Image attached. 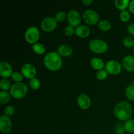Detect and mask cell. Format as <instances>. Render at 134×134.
Wrapping results in <instances>:
<instances>
[{"instance_id": "74e56055", "label": "cell", "mask_w": 134, "mask_h": 134, "mask_svg": "<svg viewBox=\"0 0 134 134\" xmlns=\"http://www.w3.org/2000/svg\"><path fill=\"white\" fill-rule=\"evenodd\" d=\"M133 134H134V133H133Z\"/></svg>"}, {"instance_id": "9c48e42d", "label": "cell", "mask_w": 134, "mask_h": 134, "mask_svg": "<svg viewBox=\"0 0 134 134\" xmlns=\"http://www.w3.org/2000/svg\"><path fill=\"white\" fill-rule=\"evenodd\" d=\"M82 16L76 10H71L67 14V20L68 24L73 27H77L81 25Z\"/></svg>"}, {"instance_id": "4fadbf2b", "label": "cell", "mask_w": 134, "mask_h": 134, "mask_svg": "<svg viewBox=\"0 0 134 134\" xmlns=\"http://www.w3.org/2000/svg\"><path fill=\"white\" fill-rule=\"evenodd\" d=\"M77 105L81 109L83 110H86L89 109L91 106V99L86 94H81L77 98Z\"/></svg>"}, {"instance_id": "ffe728a7", "label": "cell", "mask_w": 134, "mask_h": 134, "mask_svg": "<svg viewBox=\"0 0 134 134\" xmlns=\"http://www.w3.org/2000/svg\"><path fill=\"white\" fill-rule=\"evenodd\" d=\"M98 27L101 31H108L111 28V24L107 20H102L98 22Z\"/></svg>"}, {"instance_id": "d4e9b609", "label": "cell", "mask_w": 134, "mask_h": 134, "mask_svg": "<svg viewBox=\"0 0 134 134\" xmlns=\"http://www.w3.org/2000/svg\"><path fill=\"white\" fill-rule=\"evenodd\" d=\"M29 86L32 90H37L41 87V82L39 79L34 77L29 81Z\"/></svg>"}, {"instance_id": "8fae6325", "label": "cell", "mask_w": 134, "mask_h": 134, "mask_svg": "<svg viewBox=\"0 0 134 134\" xmlns=\"http://www.w3.org/2000/svg\"><path fill=\"white\" fill-rule=\"evenodd\" d=\"M13 123L9 117L1 115L0 116V131L3 133H9L11 132Z\"/></svg>"}, {"instance_id": "83f0119b", "label": "cell", "mask_w": 134, "mask_h": 134, "mask_svg": "<svg viewBox=\"0 0 134 134\" xmlns=\"http://www.w3.org/2000/svg\"><path fill=\"white\" fill-rule=\"evenodd\" d=\"M119 16H120V20L123 22H128V21H130L131 18L130 13L127 10L120 11Z\"/></svg>"}, {"instance_id": "836d02e7", "label": "cell", "mask_w": 134, "mask_h": 134, "mask_svg": "<svg viewBox=\"0 0 134 134\" xmlns=\"http://www.w3.org/2000/svg\"><path fill=\"white\" fill-rule=\"evenodd\" d=\"M127 30H128V33H129L131 35L134 36V22L133 23L130 24L128 25Z\"/></svg>"}, {"instance_id": "7402d4cb", "label": "cell", "mask_w": 134, "mask_h": 134, "mask_svg": "<svg viewBox=\"0 0 134 134\" xmlns=\"http://www.w3.org/2000/svg\"><path fill=\"white\" fill-rule=\"evenodd\" d=\"M126 97L131 102H134V85H128L125 90Z\"/></svg>"}, {"instance_id": "2e32d148", "label": "cell", "mask_w": 134, "mask_h": 134, "mask_svg": "<svg viewBox=\"0 0 134 134\" xmlns=\"http://www.w3.org/2000/svg\"><path fill=\"white\" fill-rule=\"evenodd\" d=\"M58 53L61 57L67 58L70 56L73 53V48L69 44H63L58 47Z\"/></svg>"}, {"instance_id": "4dcf8cb0", "label": "cell", "mask_w": 134, "mask_h": 134, "mask_svg": "<svg viewBox=\"0 0 134 134\" xmlns=\"http://www.w3.org/2000/svg\"><path fill=\"white\" fill-rule=\"evenodd\" d=\"M109 73H107V71L105 69H102V70L98 71L96 73V79L99 81H105L106 79L108 77Z\"/></svg>"}, {"instance_id": "d6a6232c", "label": "cell", "mask_w": 134, "mask_h": 134, "mask_svg": "<svg viewBox=\"0 0 134 134\" xmlns=\"http://www.w3.org/2000/svg\"><path fill=\"white\" fill-rule=\"evenodd\" d=\"M125 132L124 124L120 122H116L115 126V133L116 134H125Z\"/></svg>"}, {"instance_id": "5bb4252c", "label": "cell", "mask_w": 134, "mask_h": 134, "mask_svg": "<svg viewBox=\"0 0 134 134\" xmlns=\"http://www.w3.org/2000/svg\"><path fill=\"white\" fill-rule=\"evenodd\" d=\"M122 65L127 71H134V56L126 55L122 60Z\"/></svg>"}, {"instance_id": "5b68a950", "label": "cell", "mask_w": 134, "mask_h": 134, "mask_svg": "<svg viewBox=\"0 0 134 134\" xmlns=\"http://www.w3.org/2000/svg\"><path fill=\"white\" fill-rule=\"evenodd\" d=\"M40 37V31L38 27L31 26L27 27L24 33V39L27 43L34 44L37 43Z\"/></svg>"}, {"instance_id": "7c38bea8", "label": "cell", "mask_w": 134, "mask_h": 134, "mask_svg": "<svg viewBox=\"0 0 134 134\" xmlns=\"http://www.w3.org/2000/svg\"><path fill=\"white\" fill-rule=\"evenodd\" d=\"M13 68L11 65L6 61L1 62L0 64V75L3 79L11 77L13 74Z\"/></svg>"}, {"instance_id": "f546056e", "label": "cell", "mask_w": 134, "mask_h": 134, "mask_svg": "<svg viewBox=\"0 0 134 134\" xmlns=\"http://www.w3.org/2000/svg\"><path fill=\"white\" fill-rule=\"evenodd\" d=\"M11 79L15 82H21L23 81L24 76L21 72L13 71L11 75Z\"/></svg>"}, {"instance_id": "6da1fadb", "label": "cell", "mask_w": 134, "mask_h": 134, "mask_svg": "<svg viewBox=\"0 0 134 134\" xmlns=\"http://www.w3.org/2000/svg\"><path fill=\"white\" fill-rule=\"evenodd\" d=\"M133 109L129 102L122 101L119 102L114 107L113 113L115 117L120 121L126 122L132 119Z\"/></svg>"}, {"instance_id": "cb8c5ba5", "label": "cell", "mask_w": 134, "mask_h": 134, "mask_svg": "<svg viewBox=\"0 0 134 134\" xmlns=\"http://www.w3.org/2000/svg\"><path fill=\"white\" fill-rule=\"evenodd\" d=\"M12 85L11 82L8 79H2L0 81V88L3 91L10 90Z\"/></svg>"}, {"instance_id": "d590c367", "label": "cell", "mask_w": 134, "mask_h": 134, "mask_svg": "<svg viewBox=\"0 0 134 134\" xmlns=\"http://www.w3.org/2000/svg\"><path fill=\"white\" fill-rule=\"evenodd\" d=\"M94 1L92 0H82V3L84 4L86 6H88V5H91Z\"/></svg>"}, {"instance_id": "e0dca14e", "label": "cell", "mask_w": 134, "mask_h": 134, "mask_svg": "<svg viewBox=\"0 0 134 134\" xmlns=\"http://www.w3.org/2000/svg\"><path fill=\"white\" fill-rule=\"evenodd\" d=\"M90 65L92 68L95 70L100 71L103 69V68L105 66L104 62L102 59L96 57L93 58L91 60H90Z\"/></svg>"}, {"instance_id": "7a4b0ae2", "label": "cell", "mask_w": 134, "mask_h": 134, "mask_svg": "<svg viewBox=\"0 0 134 134\" xmlns=\"http://www.w3.org/2000/svg\"><path fill=\"white\" fill-rule=\"evenodd\" d=\"M43 64L48 70L51 71H57L62 67V58L58 52L51 51L44 56Z\"/></svg>"}, {"instance_id": "4316f807", "label": "cell", "mask_w": 134, "mask_h": 134, "mask_svg": "<svg viewBox=\"0 0 134 134\" xmlns=\"http://www.w3.org/2000/svg\"><path fill=\"white\" fill-rule=\"evenodd\" d=\"M54 18L57 21L58 23V22H60V23L64 22L65 20H67V14L63 10H60L56 13Z\"/></svg>"}, {"instance_id": "30bf717a", "label": "cell", "mask_w": 134, "mask_h": 134, "mask_svg": "<svg viewBox=\"0 0 134 134\" xmlns=\"http://www.w3.org/2000/svg\"><path fill=\"white\" fill-rule=\"evenodd\" d=\"M21 73L23 75L24 77L30 80L35 77L37 74V70L34 65L30 64V63H26V64L22 65V68H21Z\"/></svg>"}, {"instance_id": "9a60e30c", "label": "cell", "mask_w": 134, "mask_h": 134, "mask_svg": "<svg viewBox=\"0 0 134 134\" xmlns=\"http://www.w3.org/2000/svg\"><path fill=\"white\" fill-rule=\"evenodd\" d=\"M90 34V29L86 25H79L75 27V35L81 39L87 38Z\"/></svg>"}, {"instance_id": "d6986e66", "label": "cell", "mask_w": 134, "mask_h": 134, "mask_svg": "<svg viewBox=\"0 0 134 134\" xmlns=\"http://www.w3.org/2000/svg\"><path fill=\"white\" fill-rule=\"evenodd\" d=\"M31 48H32L33 51L36 54L38 55L44 54L46 52V47H44V44L40 43H37L35 44H33Z\"/></svg>"}, {"instance_id": "3957f363", "label": "cell", "mask_w": 134, "mask_h": 134, "mask_svg": "<svg viewBox=\"0 0 134 134\" xmlns=\"http://www.w3.org/2000/svg\"><path fill=\"white\" fill-rule=\"evenodd\" d=\"M28 87L25 82H15L13 84L9 92L11 97L16 99H21L24 98L27 94Z\"/></svg>"}, {"instance_id": "8d00e7d4", "label": "cell", "mask_w": 134, "mask_h": 134, "mask_svg": "<svg viewBox=\"0 0 134 134\" xmlns=\"http://www.w3.org/2000/svg\"><path fill=\"white\" fill-rule=\"evenodd\" d=\"M133 53H134V47H133Z\"/></svg>"}, {"instance_id": "52a82bcc", "label": "cell", "mask_w": 134, "mask_h": 134, "mask_svg": "<svg viewBox=\"0 0 134 134\" xmlns=\"http://www.w3.org/2000/svg\"><path fill=\"white\" fill-rule=\"evenodd\" d=\"M122 69V65L116 60H111L107 62L105 66V69L109 74L111 75H117L120 73Z\"/></svg>"}, {"instance_id": "e575fe53", "label": "cell", "mask_w": 134, "mask_h": 134, "mask_svg": "<svg viewBox=\"0 0 134 134\" xmlns=\"http://www.w3.org/2000/svg\"><path fill=\"white\" fill-rule=\"evenodd\" d=\"M128 9H129L130 13L134 14V0L130 1L129 4V7H128Z\"/></svg>"}, {"instance_id": "ba28073f", "label": "cell", "mask_w": 134, "mask_h": 134, "mask_svg": "<svg viewBox=\"0 0 134 134\" xmlns=\"http://www.w3.org/2000/svg\"><path fill=\"white\" fill-rule=\"evenodd\" d=\"M57 26V21L52 16L46 17L41 22V27L45 32H52L54 31Z\"/></svg>"}, {"instance_id": "ac0fdd59", "label": "cell", "mask_w": 134, "mask_h": 134, "mask_svg": "<svg viewBox=\"0 0 134 134\" xmlns=\"http://www.w3.org/2000/svg\"><path fill=\"white\" fill-rule=\"evenodd\" d=\"M130 3V0H115L114 1L115 7L121 11L126 10L127 8L129 7Z\"/></svg>"}, {"instance_id": "44dd1931", "label": "cell", "mask_w": 134, "mask_h": 134, "mask_svg": "<svg viewBox=\"0 0 134 134\" xmlns=\"http://www.w3.org/2000/svg\"><path fill=\"white\" fill-rule=\"evenodd\" d=\"M11 98V95L10 92L8 91H3L1 90L0 92V103L1 105H5L9 103Z\"/></svg>"}, {"instance_id": "f1b7e54d", "label": "cell", "mask_w": 134, "mask_h": 134, "mask_svg": "<svg viewBox=\"0 0 134 134\" xmlns=\"http://www.w3.org/2000/svg\"><path fill=\"white\" fill-rule=\"evenodd\" d=\"M15 113V109L12 105H7L3 110V115L7 117H11Z\"/></svg>"}, {"instance_id": "277c9868", "label": "cell", "mask_w": 134, "mask_h": 134, "mask_svg": "<svg viewBox=\"0 0 134 134\" xmlns=\"http://www.w3.org/2000/svg\"><path fill=\"white\" fill-rule=\"evenodd\" d=\"M89 48L94 53L102 54L108 51L109 45L107 42L103 39H94L89 43Z\"/></svg>"}, {"instance_id": "603a6c76", "label": "cell", "mask_w": 134, "mask_h": 134, "mask_svg": "<svg viewBox=\"0 0 134 134\" xmlns=\"http://www.w3.org/2000/svg\"><path fill=\"white\" fill-rule=\"evenodd\" d=\"M126 132L129 133H134V119H130L125 122L124 124Z\"/></svg>"}, {"instance_id": "1f68e13d", "label": "cell", "mask_w": 134, "mask_h": 134, "mask_svg": "<svg viewBox=\"0 0 134 134\" xmlns=\"http://www.w3.org/2000/svg\"><path fill=\"white\" fill-rule=\"evenodd\" d=\"M64 34L68 37H71L74 34H75V29L74 27L70 26V25H68L65 27L64 30Z\"/></svg>"}, {"instance_id": "484cf974", "label": "cell", "mask_w": 134, "mask_h": 134, "mask_svg": "<svg viewBox=\"0 0 134 134\" xmlns=\"http://www.w3.org/2000/svg\"><path fill=\"white\" fill-rule=\"evenodd\" d=\"M123 45L128 48L134 47V39L131 36L124 37L122 40Z\"/></svg>"}, {"instance_id": "8992f818", "label": "cell", "mask_w": 134, "mask_h": 134, "mask_svg": "<svg viewBox=\"0 0 134 134\" xmlns=\"http://www.w3.org/2000/svg\"><path fill=\"white\" fill-rule=\"evenodd\" d=\"M82 19L85 23L90 26H94L99 22V15L96 10L88 9L82 14Z\"/></svg>"}]
</instances>
